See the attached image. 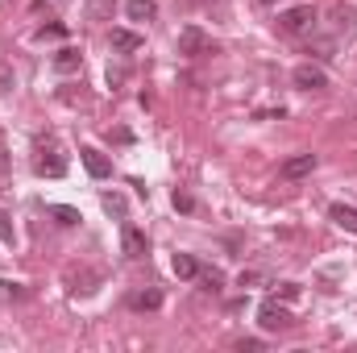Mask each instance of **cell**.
<instances>
[{"label": "cell", "mask_w": 357, "mask_h": 353, "mask_svg": "<svg viewBox=\"0 0 357 353\" xmlns=\"http://www.w3.org/2000/svg\"><path fill=\"white\" fill-rule=\"evenodd\" d=\"M291 84L303 91H324L328 88V75H324V67H316V63H299L295 71H291Z\"/></svg>", "instance_id": "277c9868"}, {"label": "cell", "mask_w": 357, "mask_h": 353, "mask_svg": "<svg viewBox=\"0 0 357 353\" xmlns=\"http://www.w3.org/2000/svg\"><path fill=\"white\" fill-rule=\"evenodd\" d=\"M84 17L88 21H112L116 17V0H88L84 4Z\"/></svg>", "instance_id": "8fae6325"}, {"label": "cell", "mask_w": 357, "mask_h": 353, "mask_svg": "<svg viewBox=\"0 0 357 353\" xmlns=\"http://www.w3.org/2000/svg\"><path fill=\"white\" fill-rule=\"evenodd\" d=\"M312 171H316V154H295V158L282 163V179H303Z\"/></svg>", "instance_id": "9c48e42d"}, {"label": "cell", "mask_w": 357, "mask_h": 353, "mask_svg": "<svg viewBox=\"0 0 357 353\" xmlns=\"http://www.w3.org/2000/svg\"><path fill=\"white\" fill-rule=\"evenodd\" d=\"M328 216H333V225H341L345 233H357V208L354 204H333Z\"/></svg>", "instance_id": "30bf717a"}, {"label": "cell", "mask_w": 357, "mask_h": 353, "mask_svg": "<svg viewBox=\"0 0 357 353\" xmlns=\"http://www.w3.org/2000/svg\"><path fill=\"white\" fill-rule=\"evenodd\" d=\"M175 274L178 278H199V262L191 254H175Z\"/></svg>", "instance_id": "2e32d148"}, {"label": "cell", "mask_w": 357, "mask_h": 353, "mask_svg": "<svg viewBox=\"0 0 357 353\" xmlns=\"http://www.w3.org/2000/svg\"><path fill=\"white\" fill-rule=\"evenodd\" d=\"M316 21H320L316 4H295V8H282V13H278L274 29H278V33H287V38H303V33H312V29H316Z\"/></svg>", "instance_id": "6da1fadb"}, {"label": "cell", "mask_w": 357, "mask_h": 353, "mask_svg": "<svg viewBox=\"0 0 357 353\" xmlns=\"http://www.w3.org/2000/svg\"><path fill=\"white\" fill-rule=\"evenodd\" d=\"M112 50H121V54L142 50V33H133V29H112Z\"/></svg>", "instance_id": "7c38bea8"}, {"label": "cell", "mask_w": 357, "mask_h": 353, "mask_svg": "<svg viewBox=\"0 0 357 353\" xmlns=\"http://www.w3.org/2000/svg\"><path fill=\"white\" fill-rule=\"evenodd\" d=\"M8 91H13V67L0 63V96H8Z\"/></svg>", "instance_id": "44dd1931"}, {"label": "cell", "mask_w": 357, "mask_h": 353, "mask_svg": "<svg viewBox=\"0 0 357 353\" xmlns=\"http://www.w3.org/2000/svg\"><path fill=\"white\" fill-rule=\"evenodd\" d=\"M354 8H337V25H341V29H349V25H354Z\"/></svg>", "instance_id": "cb8c5ba5"}, {"label": "cell", "mask_w": 357, "mask_h": 353, "mask_svg": "<svg viewBox=\"0 0 357 353\" xmlns=\"http://www.w3.org/2000/svg\"><path fill=\"white\" fill-rule=\"evenodd\" d=\"M0 241H17V233H13V220H8V212H0Z\"/></svg>", "instance_id": "ffe728a7"}, {"label": "cell", "mask_w": 357, "mask_h": 353, "mask_svg": "<svg viewBox=\"0 0 357 353\" xmlns=\"http://www.w3.org/2000/svg\"><path fill=\"white\" fill-rule=\"evenodd\" d=\"M46 212H50V216H54V220H59V225H63V229H75V225H79V220H84V216H79V212H75V208H67V204H50V208H46Z\"/></svg>", "instance_id": "5bb4252c"}, {"label": "cell", "mask_w": 357, "mask_h": 353, "mask_svg": "<svg viewBox=\"0 0 357 353\" xmlns=\"http://www.w3.org/2000/svg\"><path fill=\"white\" fill-rule=\"evenodd\" d=\"M125 13H129V21H154L158 17V4L154 0H129Z\"/></svg>", "instance_id": "4fadbf2b"}, {"label": "cell", "mask_w": 357, "mask_h": 353, "mask_svg": "<svg viewBox=\"0 0 357 353\" xmlns=\"http://www.w3.org/2000/svg\"><path fill=\"white\" fill-rule=\"evenodd\" d=\"M175 208L178 212H195V195L191 191H175Z\"/></svg>", "instance_id": "d6986e66"}, {"label": "cell", "mask_w": 357, "mask_h": 353, "mask_svg": "<svg viewBox=\"0 0 357 353\" xmlns=\"http://www.w3.org/2000/svg\"><path fill=\"white\" fill-rule=\"evenodd\" d=\"M33 175H42V179L67 175V154H63V146L54 137L50 142H38V150H33Z\"/></svg>", "instance_id": "7a4b0ae2"}, {"label": "cell", "mask_w": 357, "mask_h": 353, "mask_svg": "<svg viewBox=\"0 0 357 353\" xmlns=\"http://www.w3.org/2000/svg\"><path fill=\"white\" fill-rule=\"evenodd\" d=\"M0 175H8V146H4V137H0Z\"/></svg>", "instance_id": "484cf974"}, {"label": "cell", "mask_w": 357, "mask_h": 353, "mask_svg": "<svg viewBox=\"0 0 357 353\" xmlns=\"http://www.w3.org/2000/svg\"><path fill=\"white\" fill-rule=\"evenodd\" d=\"M79 158H84V167H88L91 179H108V175H112V163H108V154H100L96 146H84V150H79Z\"/></svg>", "instance_id": "52a82bcc"}, {"label": "cell", "mask_w": 357, "mask_h": 353, "mask_svg": "<svg viewBox=\"0 0 357 353\" xmlns=\"http://www.w3.org/2000/svg\"><path fill=\"white\" fill-rule=\"evenodd\" d=\"M278 295H282V299H295V295H299V283H278Z\"/></svg>", "instance_id": "d4e9b609"}, {"label": "cell", "mask_w": 357, "mask_h": 353, "mask_svg": "<svg viewBox=\"0 0 357 353\" xmlns=\"http://www.w3.org/2000/svg\"><path fill=\"white\" fill-rule=\"evenodd\" d=\"M38 38H67V29H63V25H42Z\"/></svg>", "instance_id": "603a6c76"}, {"label": "cell", "mask_w": 357, "mask_h": 353, "mask_svg": "<svg viewBox=\"0 0 357 353\" xmlns=\"http://www.w3.org/2000/svg\"><path fill=\"white\" fill-rule=\"evenodd\" d=\"M199 283H204V291H220L225 274H220V270H199Z\"/></svg>", "instance_id": "ac0fdd59"}, {"label": "cell", "mask_w": 357, "mask_h": 353, "mask_svg": "<svg viewBox=\"0 0 357 353\" xmlns=\"http://www.w3.org/2000/svg\"><path fill=\"white\" fill-rule=\"evenodd\" d=\"M262 4H270V0H262Z\"/></svg>", "instance_id": "83f0119b"}, {"label": "cell", "mask_w": 357, "mask_h": 353, "mask_svg": "<svg viewBox=\"0 0 357 353\" xmlns=\"http://www.w3.org/2000/svg\"><path fill=\"white\" fill-rule=\"evenodd\" d=\"M50 67H54L59 75H75V71L84 67V54H79L75 46H63V50H59V54L50 59Z\"/></svg>", "instance_id": "ba28073f"}, {"label": "cell", "mask_w": 357, "mask_h": 353, "mask_svg": "<svg viewBox=\"0 0 357 353\" xmlns=\"http://www.w3.org/2000/svg\"><path fill=\"white\" fill-rule=\"evenodd\" d=\"M216 50H220V46H216L199 25H183V29H178V54H183V59H204V54H216Z\"/></svg>", "instance_id": "3957f363"}, {"label": "cell", "mask_w": 357, "mask_h": 353, "mask_svg": "<svg viewBox=\"0 0 357 353\" xmlns=\"http://www.w3.org/2000/svg\"><path fill=\"white\" fill-rule=\"evenodd\" d=\"M100 204H104V212L125 216V195H121V191H104V195H100Z\"/></svg>", "instance_id": "e0dca14e"}, {"label": "cell", "mask_w": 357, "mask_h": 353, "mask_svg": "<svg viewBox=\"0 0 357 353\" xmlns=\"http://www.w3.org/2000/svg\"><path fill=\"white\" fill-rule=\"evenodd\" d=\"M121 250H125V258H146L150 254V241H146V233L137 225H125L121 229Z\"/></svg>", "instance_id": "8992f818"}, {"label": "cell", "mask_w": 357, "mask_h": 353, "mask_svg": "<svg viewBox=\"0 0 357 353\" xmlns=\"http://www.w3.org/2000/svg\"><path fill=\"white\" fill-rule=\"evenodd\" d=\"M129 308L154 312V308H162V295H158V291H137V295H129Z\"/></svg>", "instance_id": "9a60e30c"}, {"label": "cell", "mask_w": 357, "mask_h": 353, "mask_svg": "<svg viewBox=\"0 0 357 353\" xmlns=\"http://www.w3.org/2000/svg\"><path fill=\"white\" fill-rule=\"evenodd\" d=\"M21 283H0V299H21Z\"/></svg>", "instance_id": "7402d4cb"}, {"label": "cell", "mask_w": 357, "mask_h": 353, "mask_svg": "<svg viewBox=\"0 0 357 353\" xmlns=\"http://www.w3.org/2000/svg\"><path fill=\"white\" fill-rule=\"evenodd\" d=\"M258 320H262L266 333H282V329H291V312H287L278 299H266V303L258 308Z\"/></svg>", "instance_id": "5b68a950"}, {"label": "cell", "mask_w": 357, "mask_h": 353, "mask_svg": "<svg viewBox=\"0 0 357 353\" xmlns=\"http://www.w3.org/2000/svg\"><path fill=\"white\" fill-rule=\"evenodd\" d=\"M191 4H208V0H191Z\"/></svg>", "instance_id": "4316f807"}]
</instances>
